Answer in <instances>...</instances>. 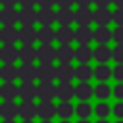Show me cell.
I'll return each mask as SVG.
<instances>
[{"instance_id":"obj_50","label":"cell","mask_w":123,"mask_h":123,"mask_svg":"<svg viewBox=\"0 0 123 123\" xmlns=\"http://www.w3.org/2000/svg\"><path fill=\"white\" fill-rule=\"evenodd\" d=\"M2 123H15V119H4Z\"/></svg>"},{"instance_id":"obj_45","label":"cell","mask_w":123,"mask_h":123,"mask_svg":"<svg viewBox=\"0 0 123 123\" xmlns=\"http://www.w3.org/2000/svg\"><path fill=\"white\" fill-rule=\"evenodd\" d=\"M113 94H115V98H117V100H123V83L115 85V90H113Z\"/></svg>"},{"instance_id":"obj_53","label":"cell","mask_w":123,"mask_h":123,"mask_svg":"<svg viewBox=\"0 0 123 123\" xmlns=\"http://www.w3.org/2000/svg\"><path fill=\"white\" fill-rule=\"evenodd\" d=\"M42 123H52V121L50 119H42Z\"/></svg>"},{"instance_id":"obj_27","label":"cell","mask_w":123,"mask_h":123,"mask_svg":"<svg viewBox=\"0 0 123 123\" xmlns=\"http://www.w3.org/2000/svg\"><path fill=\"white\" fill-rule=\"evenodd\" d=\"M110 58H113V50L108 48V44H98L94 48V60L100 63H106Z\"/></svg>"},{"instance_id":"obj_54","label":"cell","mask_w":123,"mask_h":123,"mask_svg":"<svg viewBox=\"0 0 123 123\" xmlns=\"http://www.w3.org/2000/svg\"><path fill=\"white\" fill-rule=\"evenodd\" d=\"M23 123H33V121L31 119H23Z\"/></svg>"},{"instance_id":"obj_24","label":"cell","mask_w":123,"mask_h":123,"mask_svg":"<svg viewBox=\"0 0 123 123\" xmlns=\"http://www.w3.org/2000/svg\"><path fill=\"white\" fill-rule=\"evenodd\" d=\"M15 21H19V12H15V8H2L0 23L2 25H13Z\"/></svg>"},{"instance_id":"obj_39","label":"cell","mask_w":123,"mask_h":123,"mask_svg":"<svg viewBox=\"0 0 123 123\" xmlns=\"http://www.w3.org/2000/svg\"><path fill=\"white\" fill-rule=\"evenodd\" d=\"M113 23L123 25V8H115V12H113Z\"/></svg>"},{"instance_id":"obj_16","label":"cell","mask_w":123,"mask_h":123,"mask_svg":"<svg viewBox=\"0 0 123 123\" xmlns=\"http://www.w3.org/2000/svg\"><path fill=\"white\" fill-rule=\"evenodd\" d=\"M21 25H33L38 23V12H35L33 8H21L19 10V21Z\"/></svg>"},{"instance_id":"obj_13","label":"cell","mask_w":123,"mask_h":123,"mask_svg":"<svg viewBox=\"0 0 123 123\" xmlns=\"http://www.w3.org/2000/svg\"><path fill=\"white\" fill-rule=\"evenodd\" d=\"M38 40L40 44H52L54 40H58V31H54L52 25H42L38 29Z\"/></svg>"},{"instance_id":"obj_48","label":"cell","mask_w":123,"mask_h":123,"mask_svg":"<svg viewBox=\"0 0 123 123\" xmlns=\"http://www.w3.org/2000/svg\"><path fill=\"white\" fill-rule=\"evenodd\" d=\"M90 4H94V0H77V6L79 8H88Z\"/></svg>"},{"instance_id":"obj_43","label":"cell","mask_w":123,"mask_h":123,"mask_svg":"<svg viewBox=\"0 0 123 123\" xmlns=\"http://www.w3.org/2000/svg\"><path fill=\"white\" fill-rule=\"evenodd\" d=\"M75 4H77V0H58L60 8H73Z\"/></svg>"},{"instance_id":"obj_55","label":"cell","mask_w":123,"mask_h":123,"mask_svg":"<svg viewBox=\"0 0 123 123\" xmlns=\"http://www.w3.org/2000/svg\"><path fill=\"white\" fill-rule=\"evenodd\" d=\"M62 123H69V121H67V119H63V121H62Z\"/></svg>"},{"instance_id":"obj_12","label":"cell","mask_w":123,"mask_h":123,"mask_svg":"<svg viewBox=\"0 0 123 123\" xmlns=\"http://www.w3.org/2000/svg\"><path fill=\"white\" fill-rule=\"evenodd\" d=\"M0 115L4 119H15V115H19V106H15L13 100H4L0 104Z\"/></svg>"},{"instance_id":"obj_42","label":"cell","mask_w":123,"mask_h":123,"mask_svg":"<svg viewBox=\"0 0 123 123\" xmlns=\"http://www.w3.org/2000/svg\"><path fill=\"white\" fill-rule=\"evenodd\" d=\"M19 6L21 8H35V6H38V0H19Z\"/></svg>"},{"instance_id":"obj_44","label":"cell","mask_w":123,"mask_h":123,"mask_svg":"<svg viewBox=\"0 0 123 123\" xmlns=\"http://www.w3.org/2000/svg\"><path fill=\"white\" fill-rule=\"evenodd\" d=\"M38 6L40 8H52V6H58V0H38Z\"/></svg>"},{"instance_id":"obj_4","label":"cell","mask_w":123,"mask_h":123,"mask_svg":"<svg viewBox=\"0 0 123 123\" xmlns=\"http://www.w3.org/2000/svg\"><path fill=\"white\" fill-rule=\"evenodd\" d=\"M35 40H38V29H35L33 25H21V29H19V42L21 44H33Z\"/></svg>"},{"instance_id":"obj_36","label":"cell","mask_w":123,"mask_h":123,"mask_svg":"<svg viewBox=\"0 0 123 123\" xmlns=\"http://www.w3.org/2000/svg\"><path fill=\"white\" fill-rule=\"evenodd\" d=\"M94 111H96V115H98L100 119H106V115L110 113V106H108L106 102H100V104L94 108Z\"/></svg>"},{"instance_id":"obj_49","label":"cell","mask_w":123,"mask_h":123,"mask_svg":"<svg viewBox=\"0 0 123 123\" xmlns=\"http://www.w3.org/2000/svg\"><path fill=\"white\" fill-rule=\"evenodd\" d=\"M113 6L115 8H123V0H113Z\"/></svg>"},{"instance_id":"obj_51","label":"cell","mask_w":123,"mask_h":123,"mask_svg":"<svg viewBox=\"0 0 123 123\" xmlns=\"http://www.w3.org/2000/svg\"><path fill=\"white\" fill-rule=\"evenodd\" d=\"M77 123H90L88 119H81V121H77Z\"/></svg>"},{"instance_id":"obj_23","label":"cell","mask_w":123,"mask_h":123,"mask_svg":"<svg viewBox=\"0 0 123 123\" xmlns=\"http://www.w3.org/2000/svg\"><path fill=\"white\" fill-rule=\"evenodd\" d=\"M58 21V12H54L52 8H40L38 10V23L40 25H52Z\"/></svg>"},{"instance_id":"obj_56","label":"cell","mask_w":123,"mask_h":123,"mask_svg":"<svg viewBox=\"0 0 123 123\" xmlns=\"http://www.w3.org/2000/svg\"><path fill=\"white\" fill-rule=\"evenodd\" d=\"M117 123H123V119H119V121H117Z\"/></svg>"},{"instance_id":"obj_19","label":"cell","mask_w":123,"mask_h":123,"mask_svg":"<svg viewBox=\"0 0 123 123\" xmlns=\"http://www.w3.org/2000/svg\"><path fill=\"white\" fill-rule=\"evenodd\" d=\"M0 96L4 100H15V96H19V86H15L13 81H4V85H0Z\"/></svg>"},{"instance_id":"obj_46","label":"cell","mask_w":123,"mask_h":123,"mask_svg":"<svg viewBox=\"0 0 123 123\" xmlns=\"http://www.w3.org/2000/svg\"><path fill=\"white\" fill-rule=\"evenodd\" d=\"M0 4L4 8H15V4H19V0H0Z\"/></svg>"},{"instance_id":"obj_22","label":"cell","mask_w":123,"mask_h":123,"mask_svg":"<svg viewBox=\"0 0 123 123\" xmlns=\"http://www.w3.org/2000/svg\"><path fill=\"white\" fill-rule=\"evenodd\" d=\"M75 58L79 63H88L92 58H94V50L88 46V44H79L77 50H75Z\"/></svg>"},{"instance_id":"obj_3","label":"cell","mask_w":123,"mask_h":123,"mask_svg":"<svg viewBox=\"0 0 123 123\" xmlns=\"http://www.w3.org/2000/svg\"><path fill=\"white\" fill-rule=\"evenodd\" d=\"M37 50L40 63H52L54 60H58V48H54L52 44H40Z\"/></svg>"},{"instance_id":"obj_41","label":"cell","mask_w":123,"mask_h":123,"mask_svg":"<svg viewBox=\"0 0 123 123\" xmlns=\"http://www.w3.org/2000/svg\"><path fill=\"white\" fill-rule=\"evenodd\" d=\"M113 115L119 117V119H123V102H117L113 106Z\"/></svg>"},{"instance_id":"obj_34","label":"cell","mask_w":123,"mask_h":123,"mask_svg":"<svg viewBox=\"0 0 123 123\" xmlns=\"http://www.w3.org/2000/svg\"><path fill=\"white\" fill-rule=\"evenodd\" d=\"M75 113H77L81 119H86V117L92 113V108H90V104H88V102H81V104H77Z\"/></svg>"},{"instance_id":"obj_21","label":"cell","mask_w":123,"mask_h":123,"mask_svg":"<svg viewBox=\"0 0 123 123\" xmlns=\"http://www.w3.org/2000/svg\"><path fill=\"white\" fill-rule=\"evenodd\" d=\"M73 40H75V29H71V25H60L58 42L60 44H71Z\"/></svg>"},{"instance_id":"obj_33","label":"cell","mask_w":123,"mask_h":123,"mask_svg":"<svg viewBox=\"0 0 123 123\" xmlns=\"http://www.w3.org/2000/svg\"><path fill=\"white\" fill-rule=\"evenodd\" d=\"M92 75H94V69L88 67V63H81V65H77V79H79V81H88Z\"/></svg>"},{"instance_id":"obj_31","label":"cell","mask_w":123,"mask_h":123,"mask_svg":"<svg viewBox=\"0 0 123 123\" xmlns=\"http://www.w3.org/2000/svg\"><path fill=\"white\" fill-rule=\"evenodd\" d=\"M73 113H75V108L71 106V102L62 100V102H60V106H58V115H60L62 119H69Z\"/></svg>"},{"instance_id":"obj_2","label":"cell","mask_w":123,"mask_h":123,"mask_svg":"<svg viewBox=\"0 0 123 123\" xmlns=\"http://www.w3.org/2000/svg\"><path fill=\"white\" fill-rule=\"evenodd\" d=\"M54 79H58V67H54L52 63H40L38 65V81L54 83Z\"/></svg>"},{"instance_id":"obj_26","label":"cell","mask_w":123,"mask_h":123,"mask_svg":"<svg viewBox=\"0 0 123 123\" xmlns=\"http://www.w3.org/2000/svg\"><path fill=\"white\" fill-rule=\"evenodd\" d=\"M73 58H75V50L71 48V44H60V48H58L60 63H71Z\"/></svg>"},{"instance_id":"obj_29","label":"cell","mask_w":123,"mask_h":123,"mask_svg":"<svg viewBox=\"0 0 123 123\" xmlns=\"http://www.w3.org/2000/svg\"><path fill=\"white\" fill-rule=\"evenodd\" d=\"M58 23L60 25H71V23H75V12L71 8H60L58 10Z\"/></svg>"},{"instance_id":"obj_20","label":"cell","mask_w":123,"mask_h":123,"mask_svg":"<svg viewBox=\"0 0 123 123\" xmlns=\"http://www.w3.org/2000/svg\"><path fill=\"white\" fill-rule=\"evenodd\" d=\"M19 98L21 100H35L38 98V88L33 83H21L19 85Z\"/></svg>"},{"instance_id":"obj_1","label":"cell","mask_w":123,"mask_h":123,"mask_svg":"<svg viewBox=\"0 0 123 123\" xmlns=\"http://www.w3.org/2000/svg\"><path fill=\"white\" fill-rule=\"evenodd\" d=\"M15 40H19V29H15V25H2L0 42L2 44H15Z\"/></svg>"},{"instance_id":"obj_47","label":"cell","mask_w":123,"mask_h":123,"mask_svg":"<svg viewBox=\"0 0 123 123\" xmlns=\"http://www.w3.org/2000/svg\"><path fill=\"white\" fill-rule=\"evenodd\" d=\"M94 4L98 8H108L110 4H113V0H94Z\"/></svg>"},{"instance_id":"obj_7","label":"cell","mask_w":123,"mask_h":123,"mask_svg":"<svg viewBox=\"0 0 123 123\" xmlns=\"http://www.w3.org/2000/svg\"><path fill=\"white\" fill-rule=\"evenodd\" d=\"M17 58H19V50L15 48V44H2V48H0L2 63H15Z\"/></svg>"},{"instance_id":"obj_37","label":"cell","mask_w":123,"mask_h":123,"mask_svg":"<svg viewBox=\"0 0 123 123\" xmlns=\"http://www.w3.org/2000/svg\"><path fill=\"white\" fill-rule=\"evenodd\" d=\"M113 40L117 44H123V25H117L113 29Z\"/></svg>"},{"instance_id":"obj_28","label":"cell","mask_w":123,"mask_h":123,"mask_svg":"<svg viewBox=\"0 0 123 123\" xmlns=\"http://www.w3.org/2000/svg\"><path fill=\"white\" fill-rule=\"evenodd\" d=\"M110 21H113V13L108 10V8H98L94 12V23L98 25H108Z\"/></svg>"},{"instance_id":"obj_15","label":"cell","mask_w":123,"mask_h":123,"mask_svg":"<svg viewBox=\"0 0 123 123\" xmlns=\"http://www.w3.org/2000/svg\"><path fill=\"white\" fill-rule=\"evenodd\" d=\"M75 96H77V86H73L71 83H60V85H58V98H60V100L69 102V100H73Z\"/></svg>"},{"instance_id":"obj_40","label":"cell","mask_w":123,"mask_h":123,"mask_svg":"<svg viewBox=\"0 0 123 123\" xmlns=\"http://www.w3.org/2000/svg\"><path fill=\"white\" fill-rule=\"evenodd\" d=\"M113 77H115L119 83H123V63H117V65L113 67Z\"/></svg>"},{"instance_id":"obj_17","label":"cell","mask_w":123,"mask_h":123,"mask_svg":"<svg viewBox=\"0 0 123 123\" xmlns=\"http://www.w3.org/2000/svg\"><path fill=\"white\" fill-rule=\"evenodd\" d=\"M94 40L98 44H108L110 40H113V31H110L108 25H98L94 29Z\"/></svg>"},{"instance_id":"obj_10","label":"cell","mask_w":123,"mask_h":123,"mask_svg":"<svg viewBox=\"0 0 123 123\" xmlns=\"http://www.w3.org/2000/svg\"><path fill=\"white\" fill-rule=\"evenodd\" d=\"M54 115H58V106L52 100H40V104H38V117L52 119Z\"/></svg>"},{"instance_id":"obj_52","label":"cell","mask_w":123,"mask_h":123,"mask_svg":"<svg viewBox=\"0 0 123 123\" xmlns=\"http://www.w3.org/2000/svg\"><path fill=\"white\" fill-rule=\"evenodd\" d=\"M96 123H108V121H106V119H98Z\"/></svg>"},{"instance_id":"obj_6","label":"cell","mask_w":123,"mask_h":123,"mask_svg":"<svg viewBox=\"0 0 123 123\" xmlns=\"http://www.w3.org/2000/svg\"><path fill=\"white\" fill-rule=\"evenodd\" d=\"M37 88H38V100L58 98V85H54V83H40V85H37Z\"/></svg>"},{"instance_id":"obj_9","label":"cell","mask_w":123,"mask_h":123,"mask_svg":"<svg viewBox=\"0 0 123 123\" xmlns=\"http://www.w3.org/2000/svg\"><path fill=\"white\" fill-rule=\"evenodd\" d=\"M19 115L23 119H33L38 115V104H35L33 100H23L19 104Z\"/></svg>"},{"instance_id":"obj_35","label":"cell","mask_w":123,"mask_h":123,"mask_svg":"<svg viewBox=\"0 0 123 123\" xmlns=\"http://www.w3.org/2000/svg\"><path fill=\"white\" fill-rule=\"evenodd\" d=\"M94 96H96V98H100V100H106V98L110 96V86L102 81V83L94 88Z\"/></svg>"},{"instance_id":"obj_8","label":"cell","mask_w":123,"mask_h":123,"mask_svg":"<svg viewBox=\"0 0 123 123\" xmlns=\"http://www.w3.org/2000/svg\"><path fill=\"white\" fill-rule=\"evenodd\" d=\"M77 77V67H73L71 63H60L58 65V79L60 83H71Z\"/></svg>"},{"instance_id":"obj_14","label":"cell","mask_w":123,"mask_h":123,"mask_svg":"<svg viewBox=\"0 0 123 123\" xmlns=\"http://www.w3.org/2000/svg\"><path fill=\"white\" fill-rule=\"evenodd\" d=\"M19 60L23 63H33L35 60H38V50L33 48V44H23L19 48Z\"/></svg>"},{"instance_id":"obj_30","label":"cell","mask_w":123,"mask_h":123,"mask_svg":"<svg viewBox=\"0 0 123 123\" xmlns=\"http://www.w3.org/2000/svg\"><path fill=\"white\" fill-rule=\"evenodd\" d=\"M92 94H94L92 85H88L86 81H81V85H77V98H79L81 102L90 100V98H92Z\"/></svg>"},{"instance_id":"obj_25","label":"cell","mask_w":123,"mask_h":123,"mask_svg":"<svg viewBox=\"0 0 123 123\" xmlns=\"http://www.w3.org/2000/svg\"><path fill=\"white\" fill-rule=\"evenodd\" d=\"M75 21H77L79 25H88V23H92V21H94L92 10H90V8H77V12H75Z\"/></svg>"},{"instance_id":"obj_38","label":"cell","mask_w":123,"mask_h":123,"mask_svg":"<svg viewBox=\"0 0 123 123\" xmlns=\"http://www.w3.org/2000/svg\"><path fill=\"white\" fill-rule=\"evenodd\" d=\"M113 60L117 63H123V44H117L113 48Z\"/></svg>"},{"instance_id":"obj_32","label":"cell","mask_w":123,"mask_h":123,"mask_svg":"<svg viewBox=\"0 0 123 123\" xmlns=\"http://www.w3.org/2000/svg\"><path fill=\"white\" fill-rule=\"evenodd\" d=\"M110 75H113V71H111L106 63H100L98 67H94V77H96L100 83H102V81H108Z\"/></svg>"},{"instance_id":"obj_11","label":"cell","mask_w":123,"mask_h":123,"mask_svg":"<svg viewBox=\"0 0 123 123\" xmlns=\"http://www.w3.org/2000/svg\"><path fill=\"white\" fill-rule=\"evenodd\" d=\"M75 40L77 44H88L90 40H94V31L88 25H79L75 29Z\"/></svg>"},{"instance_id":"obj_5","label":"cell","mask_w":123,"mask_h":123,"mask_svg":"<svg viewBox=\"0 0 123 123\" xmlns=\"http://www.w3.org/2000/svg\"><path fill=\"white\" fill-rule=\"evenodd\" d=\"M35 79H38V67H35L33 63H23L19 67V81L21 83H35Z\"/></svg>"},{"instance_id":"obj_18","label":"cell","mask_w":123,"mask_h":123,"mask_svg":"<svg viewBox=\"0 0 123 123\" xmlns=\"http://www.w3.org/2000/svg\"><path fill=\"white\" fill-rule=\"evenodd\" d=\"M0 79L2 81H15V79H19V67H15V63H2Z\"/></svg>"}]
</instances>
